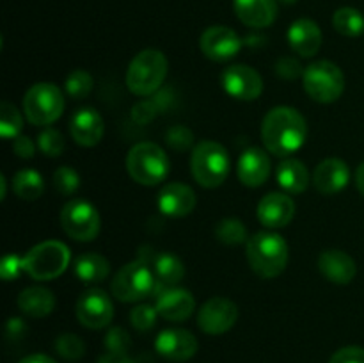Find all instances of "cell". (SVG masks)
Segmentation results:
<instances>
[{
    "label": "cell",
    "instance_id": "obj_1",
    "mask_svg": "<svg viewBox=\"0 0 364 363\" xmlns=\"http://www.w3.org/2000/svg\"><path fill=\"white\" fill-rule=\"evenodd\" d=\"M308 137V123L294 107L281 105L269 110L262 123V139L267 152L288 157L302 148Z\"/></svg>",
    "mask_w": 364,
    "mask_h": 363
},
{
    "label": "cell",
    "instance_id": "obj_2",
    "mask_svg": "<svg viewBox=\"0 0 364 363\" xmlns=\"http://www.w3.org/2000/svg\"><path fill=\"white\" fill-rule=\"evenodd\" d=\"M245 251L251 269L262 278H277L288 265L287 241L274 231H259L252 235Z\"/></svg>",
    "mask_w": 364,
    "mask_h": 363
},
{
    "label": "cell",
    "instance_id": "obj_3",
    "mask_svg": "<svg viewBox=\"0 0 364 363\" xmlns=\"http://www.w3.org/2000/svg\"><path fill=\"white\" fill-rule=\"evenodd\" d=\"M162 288L151 267L142 260H135L121 267L110 283L112 295L121 302H137L153 298Z\"/></svg>",
    "mask_w": 364,
    "mask_h": 363
},
{
    "label": "cell",
    "instance_id": "obj_4",
    "mask_svg": "<svg viewBox=\"0 0 364 363\" xmlns=\"http://www.w3.org/2000/svg\"><path fill=\"white\" fill-rule=\"evenodd\" d=\"M167 70L169 63L160 50H142L132 59L127 70L128 89L137 96L155 95L166 80Z\"/></svg>",
    "mask_w": 364,
    "mask_h": 363
},
{
    "label": "cell",
    "instance_id": "obj_5",
    "mask_svg": "<svg viewBox=\"0 0 364 363\" xmlns=\"http://www.w3.org/2000/svg\"><path fill=\"white\" fill-rule=\"evenodd\" d=\"M169 169V157L155 142H139L127 155L128 174L141 185L153 187L160 184L167 178Z\"/></svg>",
    "mask_w": 364,
    "mask_h": 363
},
{
    "label": "cell",
    "instance_id": "obj_6",
    "mask_svg": "<svg viewBox=\"0 0 364 363\" xmlns=\"http://www.w3.org/2000/svg\"><path fill=\"white\" fill-rule=\"evenodd\" d=\"M191 169L201 187L215 189L223 185L230 174V155L219 142L201 141L192 152Z\"/></svg>",
    "mask_w": 364,
    "mask_h": 363
},
{
    "label": "cell",
    "instance_id": "obj_7",
    "mask_svg": "<svg viewBox=\"0 0 364 363\" xmlns=\"http://www.w3.org/2000/svg\"><path fill=\"white\" fill-rule=\"evenodd\" d=\"M70 249L59 241H45L34 246L23 256V269L38 281H48L60 276L70 265Z\"/></svg>",
    "mask_w": 364,
    "mask_h": 363
},
{
    "label": "cell",
    "instance_id": "obj_8",
    "mask_svg": "<svg viewBox=\"0 0 364 363\" xmlns=\"http://www.w3.org/2000/svg\"><path fill=\"white\" fill-rule=\"evenodd\" d=\"M64 110V95L55 84H34L23 98L25 117L36 127H48L60 117Z\"/></svg>",
    "mask_w": 364,
    "mask_h": 363
},
{
    "label": "cell",
    "instance_id": "obj_9",
    "mask_svg": "<svg viewBox=\"0 0 364 363\" xmlns=\"http://www.w3.org/2000/svg\"><path fill=\"white\" fill-rule=\"evenodd\" d=\"M302 84L311 100L318 103H333L343 95V71L331 60H316L302 73Z\"/></svg>",
    "mask_w": 364,
    "mask_h": 363
},
{
    "label": "cell",
    "instance_id": "obj_10",
    "mask_svg": "<svg viewBox=\"0 0 364 363\" xmlns=\"http://www.w3.org/2000/svg\"><path fill=\"white\" fill-rule=\"evenodd\" d=\"M60 224L68 237L78 242H89L96 238L102 228V219L95 206L85 199H71L60 212Z\"/></svg>",
    "mask_w": 364,
    "mask_h": 363
},
{
    "label": "cell",
    "instance_id": "obj_11",
    "mask_svg": "<svg viewBox=\"0 0 364 363\" xmlns=\"http://www.w3.org/2000/svg\"><path fill=\"white\" fill-rule=\"evenodd\" d=\"M78 322L89 330L107 327L114 319V305L110 295L100 288H89L77 301Z\"/></svg>",
    "mask_w": 364,
    "mask_h": 363
},
{
    "label": "cell",
    "instance_id": "obj_12",
    "mask_svg": "<svg viewBox=\"0 0 364 363\" xmlns=\"http://www.w3.org/2000/svg\"><path fill=\"white\" fill-rule=\"evenodd\" d=\"M223 88L231 98L242 100V102H251L259 98L263 91L262 75L255 68L247 64H235L223 71Z\"/></svg>",
    "mask_w": 364,
    "mask_h": 363
},
{
    "label": "cell",
    "instance_id": "obj_13",
    "mask_svg": "<svg viewBox=\"0 0 364 363\" xmlns=\"http://www.w3.org/2000/svg\"><path fill=\"white\" fill-rule=\"evenodd\" d=\"M238 308L231 299L212 298L199 308L198 326L206 335H224L237 324Z\"/></svg>",
    "mask_w": 364,
    "mask_h": 363
},
{
    "label": "cell",
    "instance_id": "obj_14",
    "mask_svg": "<svg viewBox=\"0 0 364 363\" xmlns=\"http://www.w3.org/2000/svg\"><path fill=\"white\" fill-rule=\"evenodd\" d=\"M203 53L215 63H226L233 59L242 48V39L233 28L224 25H213L203 32L199 39Z\"/></svg>",
    "mask_w": 364,
    "mask_h": 363
},
{
    "label": "cell",
    "instance_id": "obj_15",
    "mask_svg": "<svg viewBox=\"0 0 364 363\" xmlns=\"http://www.w3.org/2000/svg\"><path fill=\"white\" fill-rule=\"evenodd\" d=\"M198 338L191 331L180 327L160 331L155 340L156 352L171 362H187L198 352Z\"/></svg>",
    "mask_w": 364,
    "mask_h": 363
},
{
    "label": "cell",
    "instance_id": "obj_16",
    "mask_svg": "<svg viewBox=\"0 0 364 363\" xmlns=\"http://www.w3.org/2000/svg\"><path fill=\"white\" fill-rule=\"evenodd\" d=\"M258 221L265 228L270 230H279L290 224L295 216V203L290 196L284 192H272L259 199L258 203Z\"/></svg>",
    "mask_w": 364,
    "mask_h": 363
},
{
    "label": "cell",
    "instance_id": "obj_17",
    "mask_svg": "<svg viewBox=\"0 0 364 363\" xmlns=\"http://www.w3.org/2000/svg\"><path fill=\"white\" fill-rule=\"evenodd\" d=\"M155 298V308L159 315L171 322H181L188 319L196 310V299L187 288H162Z\"/></svg>",
    "mask_w": 364,
    "mask_h": 363
},
{
    "label": "cell",
    "instance_id": "obj_18",
    "mask_svg": "<svg viewBox=\"0 0 364 363\" xmlns=\"http://www.w3.org/2000/svg\"><path fill=\"white\" fill-rule=\"evenodd\" d=\"M103 130H105V125H103L102 114L92 107H82L70 120L71 137L77 144L85 146V148L98 144L103 137Z\"/></svg>",
    "mask_w": 364,
    "mask_h": 363
},
{
    "label": "cell",
    "instance_id": "obj_19",
    "mask_svg": "<svg viewBox=\"0 0 364 363\" xmlns=\"http://www.w3.org/2000/svg\"><path fill=\"white\" fill-rule=\"evenodd\" d=\"M196 203H198L196 192L188 185L178 184V182L164 185L156 196L159 210L167 217L188 216L196 209Z\"/></svg>",
    "mask_w": 364,
    "mask_h": 363
},
{
    "label": "cell",
    "instance_id": "obj_20",
    "mask_svg": "<svg viewBox=\"0 0 364 363\" xmlns=\"http://www.w3.org/2000/svg\"><path fill=\"white\" fill-rule=\"evenodd\" d=\"M350 182V169L341 159H326L315 167L313 185L323 196H333L343 191Z\"/></svg>",
    "mask_w": 364,
    "mask_h": 363
},
{
    "label": "cell",
    "instance_id": "obj_21",
    "mask_svg": "<svg viewBox=\"0 0 364 363\" xmlns=\"http://www.w3.org/2000/svg\"><path fill=\"white\" fill-rule=\"evenodd\" d=\"M270 157L262 148H249L238 159V180L247 187H259L270 177Z\"/></svg>",
    "mask_w": 364,
    "mask_h": 363
},
{
    "label": "cell",
    "instance_id": "obj_22",
    "mask_svg": "<svg viewBox=\"0 0 364 363\" xmlns=\"http://www.w3.org/2000/svg\"><path fill=\"white\" fill-rule=\"evenodd\" d=\"M318 269L326 280L336 285H348L358 274V265L348 253L340 249H327L320 255Z\"/></svg>",
    "mask_w": 364,
    "mask_h": 363
},
{
    "label": "cell",
    "instance_id": "obj_23",
    "mask_svg": "<svg viewBox=\"0 0 364 363\" xmlns=\"http://www.w3.org/2000/svg\"><path fill=\"white\" fill-rule=\"evenodd\" d=\"M288 43L301 57H313L322 46V31L309 18L295 20L288 28Z\"/></svg>",
    "mask_w": 364,
    "mask_h": 363
},
{
    "label": "cell",
    "instance_id": "obj_24",
    "mask_svg": "<svg viewBox=\"0 0 364 363\" xmlns=\"http://www.w3.org/2000/svg\"><path fill=\"white\" fill-rule=\"evenodd\" d=\"M235 13L247 27H270L277 16V0H235Z\"/></svg>",
    "mask_w": 364,
    "mask_h": 363
},
{
    "label": "cell",
    "instance_id": "obj_25",
    "mask_svg": "<svg viewBox=\"0 0 364 363\" xmlns=\"http://www.w3.org/2000/svg\"><path fill=\"white\" fill-rule=\"evenodd\" d=\"M311 174L304 162L297 159H284L277 167V184L288 194H301L309 187Z\"/></svg>",
    "mask_w": 364,
    "mask_h": 363
},
{
    "label": "cell",
    "instance_id": "obj_26",
    "mask_svg": "<svg viewBox=\"0 0 364 363\" xmlns=\"http://www.w3.org/2000/svg\"><path fill=\"white\" fill-rule=\"evenodd\" d=\"M18 308L28 317L41 319L50 315L55 308V295L45 287H28L18 295Z\"/></svg>",
    "mask_w": 364,
    "mask_h": 363
},
{
    "label": "cell",
    "instance_id": "obj_27",
    "mask_svg": "<svg viewBox=\"0 0 364 363\" xmlns=\"http://www.w3.org/2000/svg\"><path fill=\"white\" fill-rule=\"evenodd\" d=\"M75 274L82 283L95 285L107 280L110 273V263L100 253H84L75 260Z\"/></svg>",
    "mask_w": 364,
    "mask_h": 363
},
{
    "label": "cell",
    "instance_id": "obj_28",
    "mask_svg": "<svg viewBox=\"0 0 364 363\" xmlns=\"http://www.w3.org/2000/svg\"><path fill=\"white\" fill-rule=\"evenodd\" d=\"M151 269L155 273L156 281L160 283V287L167 288L178 285L185 276V265L176 255L173 253H159L155 255L151 262Z\"/></svg>",
    "mask_w": 364,
    "mask_h": 363
},
{
    "label": "cell",
    "instance_id": "obj_29",
    "mask_svg": "<svg viewBox=\"0 0 364 363\" xmlns=\"http://www.w3.org/2000/svg\"><path fill=\"white\" fill-rule=\"evenodd\" d=\"M13 191L20 199L34 201L45 192V180L36 169H21L13 177Z\"/></svg>",
    "mask_w": 364,
    "mask_h": 363
},
{
    "label": "cell",
    "instance_id": "obj_30",
    "mask_svg": "<svg viewBox=\"0 0 364 363\" xmlns=\"http://www.w3.org/2000/svg\"><path fill=\"white\" fill-rule=\"evenodd\" d=\"M333 25L341 36L358 38L364 32V16L354 7H340L333 16Z\"/></svg>",
    "mask_w": 364,
    "mask_h": 363
},
{
    "label": "cell",
    "instance_id": "obj_31",
    "mask_svg": "<svg viewBox=\"0 0 364 363\" xmlns=\"http://www.w3.org/2000/svg\"><path fill=\"white\" fill-rule=\"evenodd\" d=\"M215 237L219 238V242L226 246H238L247 242V228L244 226V223L238 219H223L217 223L215 226Z\"/></svg>",
    "mask_w": 364,
    "mask_h": 363
},
{
    "label": "cell",
    "instance_id": "obj_32",
    "mask_svg": "<svg viewBox=\"0 0 364 363\" xmlns=\"http://www.w3.org/2000/svg\"><path fill=\"white\" fill-rule=\"evenodd\" d=\"M21 128H23V117H21L20 110L13 103L4 102L0 105V135L4 139L18 137Z\"/></svg>",
    "mask_w": 364,
    "mask_h": 363
},
{
    "label": "cell",
    "instance_id": "obj_33",
    "mask_svg": "<svg viewBox=\"0 0 364 363\" xmlns=\"http://www.w3.org/2000/svg\"><path fill=\"white\" fill-rule=\"evenodd\" d=\"M92 85L95 80L87 71L75 70L66 78V95L73 100H82L92 91Z\"/></svg>",
    "mask_w": 364,
    "mask_h": 363
},
{
    "label": "cell",
    "instance_id": "obj_34",
    "mask_svg": "<svg viewBox=\"0 0 364 363\" xmlns=\"http://www.w3.org/2000/svg\"><path fill=\"white\" fill-rule=\"evenodd\" d=\"M80 187V177L77 171L70 166H60L53 173V189L60 196H73Z\"/></svg>",
    "mask_w": 364,
    "mask_h": 363
},
{
    "label": "cell",
    "instance_id": "obj_35",
    "mask_svg": "<svg viewBox=\"0 0 364 363\" xmlns=\"http://www.w3.org/2000/svg\"><path fill=\"white\" fill-rule=\"evenodd\" d=\"M55 351L64 359L75 362V359H80L85 354V344L78 335L64 333L55 340Z\"/></svg>",
    "mask_w": 364,
    "mask_h": 363
},
{
    "label": "cell",
    "instance_id": "obj_36",
    "mask_svg": "<svg viewBox=\"0 0 364 363\" xmlns=\"http://www.w3.org/2000/svg\"><path fill=\"white\" fill-rule=\"evenodd\" d=\"M38 148L41 149L43 155L46 157H59L63 155L64 148H66V142H64L63 134L55 128H43L41 134L38 135Z\"/></svg>",
    "mask_w": 364,
    "mask_h": 363
},
{
    "label": "cell",
    "instance_id": "obj_37",
    "mask_svg": "<svg viewBox=\"0 0 364 363\" xmlns=\"http://www.w3.org/2000/svg\"><path fill=\"white\" fill-rule=\"evenodd\" d=\"M156 317H159V312H156L155 306L139 305L130 312V322L135 330L149 331L155 326Z\"/></svg>",
    "mask_w": 364,
    "mask_h": 363
},
{
    "label": "cell",
    "instance_id": "obj_38",
    "mask_svg": "<svg viewBox=\"0 0 364 363\" xmlns=\"http://www.w3.org/2000/svg\"><path fill=\"white\" fill-rule=\"evenodd\" d=\"M130 344H132L130 335H128L123 327H112L105 337L107 352H119V354H127Z\"/></svg>",
    "mask_w": 364,
    "mask_h": 363
},
{
    "label": "cell",
    "instance_id": "obj_39",
    "mask_svg": "<svg viewBox=\"0 0 364 363\" xmlns=\"http://www.w3.org/2000/svg\"><path fill=\"white\" fill-rule=\"evenodd\" d=\"M192 142H194V135L183 125L173 127L167 132V144L173 149H176V152H185V149L191 148Z\"/></svg>",
    "mask_w": 364,
    "mask_h": 363
},
{
    "label": "cell",
    "instance_id": "obj_40",
    "mask_svg": "<svg viewBox=\"0 0 364 363\" xmlns=\"http://www.w3.org/2000/svg\"><path fill=\"white\" fill-rule=\"evenodd\" d=\"M23 270V258H20L18 255L4 256L2 263H0V276L6 281L16 280Z\"/></svg>",
    "mask_w": 364,
    "mask_h": 363
},
{
    "label": "cell",
    "instance_id": "obj_41",
    "mask_svg": "<svg viewBox=\"0 0 364 363\" xmlns=\"http://www.w3.org/2000/svg\"><path fill=\"white\" fill-rule=\"evenodd\" d=\"M329 363H364V349L358 345L341 347L331 356Z\"/></svg>",
    "mask_w": 364,
    "mask_h": 363
},
{
    "label": "cell",
    "instance_id": "obj_42",
    "mask_svg": "<svg viewBox=\"0 0 364 363\" xmlns=\"http://www.w3.org/2000/svg\"><path fill=\"white\" fill-rule=\"evenodd\" d=\"M159 112V105L155 103V100H146V102L137 103L132 110V117H134L137 123H149L153 117Z\"/></svg>",
    "mask_w": 364,
    "mask_h": 363
},
{
    "label": "cell",
    "instance_id": "obj_43",
    "mask_svg": "<svg viewBox=\"0 0 364 363\" xmlns=\"http://www.w3.org/2000/svg\"><path fill=\"white\" fill-rule=\"evenodd\" d=\"M13 152L16 153L20 159H32V157H34V153H36V144L32 142L31 137H25V135H18V137H14Z\"/></svg>",
    "mask_w": 364,
    "mask_h": 363
},
{
    "label": "cell",
    "instance_id": "obj_44",
    "mask_svg": "<svg viewBox=\"0 0 364 363\" xmlns=\"http://www.w3.org/2000/svg\"><path fill=\"white\" fill-rule=\"evenodd\" d=\"M301 64L297 63L295 59H291V57H284V59H281L279 63H277V73L281 75V77L284 78H295L301 75Z\"/></svg>",
    "mask_w": 364,
    "mask_h": 363
},
{
    "label": "cell",
    "instance_id": "obj_45",
    "mask_svg": "<svg viewBox=\"0 0 364 363\" xmlns=\"http://www.w3.org/2000/svg\"><path fill=\"white\" fill-rule=\"evenodd\" d=\"M98 363H135L134 359L128 358L127 354H119V352H105L100 356Z\"/></svg>",
    "mask_w": 364,
    "mask_h": 363
},
{
    "label": "cell",
    "instance_id": "obj_46",
    "mask_svg": "<svg viewBox=\"0 0 364 363\" xmlns=\"http://www.w3.org/2000/svg\"><path fill=\"white\" fill-rule=\"evenodd\" d=\"M18 363H57V362L46 354H31L27 356V358L20 359Z\"/></svg>",
    "mask_w": 364,
    "mask_h": 363
},
{
    "label": "cell",
    "instance_id": "obj_47",
    "mask_svg": "<svg viewBox=\"0 0 364 363\" xmlns=\"http://www.w3.org/2000/svg\"><path fill=\"white\" fill-rule=\"evenodd\" d=\"M355 185H358L359 192L364 196V162L355 171Z\"/></svg>",
    "mask_w": 364,
    "mask_h": 363
},
{
    "label": "cell",
    "instance_id": "obj_48",
    "mask_svg": "<svg viewBox=\"0 0 364 363\" xmlns=\"http://www.w3.org/2000/svg\"><path fill=\"white\" fill-rule=\"evenodd\" d=\"M0 185H2V194H0V198H6V178H0Z\"/></svg>",
    "mask_w": 364,
    "mask_h": 363
},
{
    "label": "cell",
    "instance_id": "obj_49",
    "mask_svg": "<svg viewBox=\"0 0 364 363\" xmlns=\"http://www.w3.org/2000/svg\"><path fill=\"white\" fill-rule=\"evenodd\" d=\"M279 4H287V6H290V4H295L297 0H277Z\"/></svg>",
    "mask_w": 364,
    "mask_h": 363
}]
</instances>
